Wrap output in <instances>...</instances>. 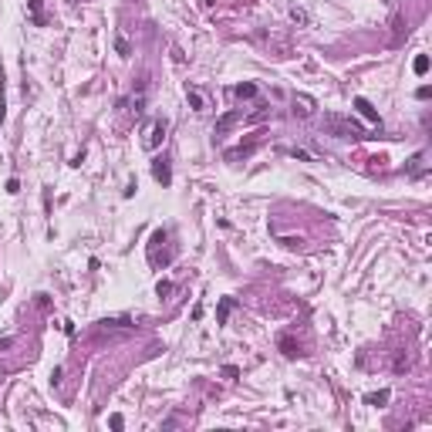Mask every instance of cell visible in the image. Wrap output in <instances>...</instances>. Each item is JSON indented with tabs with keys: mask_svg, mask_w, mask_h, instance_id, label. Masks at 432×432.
<instances>
[{
	"mask_svg": "<svg viewBox=\"0 0 432 432\" xmlns=\"http://www.w3.org/2000/svg\"><path fill=\"white\" fill-rule=\"evenodd\" d=\"M324 132L338 135V139H365V129L351 115H324Z\"/></svg>",
	"mask_w": 432,
	"mask_h": 432,
	"instance_id": "cell-1",
	"label": "cell"
},
{
	"mask_svg": "<svg viewBox=\"0 0 432 432\" xmlns=\"http://www.w3.org/2000/svg\"><path fill=\"white\" fill-rule=\"evenodd\" d=\"M162 139H166V118H155L149 129H145V135H142V145H145V149H159Z\"/></svg>",
	"mask_w": 432,
	"mask_h": 432,
	"instance_id": "cell-2",
	"label": "cell"
},
{
	"mask_svg": "<svg viewBox=\"0 0 432 432\" xmlns=\"http://www.w3.org/2000/svg\"><path fill=\"white\" fill-rule=\"evenodd\" d=\"M152 176H155V183H162V186L172 183V169H169V159H166V155L152 159Z\"/></svg>",
	"mask_w": 432,
	"mask_h": 432,
	"instance_id": "cell-3",
	"label": "cell"
},
{
	"mask_svg": "<svg viewBox=\"0 0 432 432\" xmlns=\"http://www.w3.org/2000/svg\"><path fill=\"white\" fill-rule=\"evenodd\" d=\"M260 142H263V132H257V135H253V139H250L246 145H240V149H230V152H226V162H237V159H246V155H250V152L257 149Z\"/></svg>",
	"mask_w": 432,
	"mask_h": 432,
	"instance_id": "cell-4",
	"label": "cell"
},
{
	"mask_svg": "<svg viewBox=\"0 0 432 432\" xmlns=\"http://www.w3.org/2000/svg\"><path fill=\"white\" fill-rule=\"evenodd\" d=\"M355 108H358V115H361V118H368L375 129H382V118H378V112L372 108V101H368V98H361V95H358V98H355Z\"/></svg>",
	"mask_w": 432,
	"mask_h": 432,
	"instance_id": "cell-5",
	"label": "cell"
},
{
	"mask_svg": "<svg viewBox=\"0 0 432 432\" xmlns=\"http://www.w3.org/2000/svg\"><path fill=\"white\" fill-rule=\"evenodd\" d=\"M311 112H314V98H307V95H294V115L307 118Z\"/></svg>",
	"mask_w": 432,
	"mask_h": 432,
	"instance_id": "cell-6",
	"label": "cell"
},
{
	"mask_svg": "<svg viewBox=\"0 0 432 432\" xmlns=\"http://www.w3.org/2000/svg\"><path fill=\"white\" fill-rule=\"evenodd\" d=\"M422 172H426V152H415L412 159H409V176H412V179H419Z\"/></svg>",
	"mask_w": 432,
	"mask_h": 432,
	"instance_id": "cell-7",
	"label": "cell"
},
{
	"mask_svg": "<svg viewBox=\"0 0 432 432\" xmlns=\"http://www.w3.org/2000/svg\"><path fill=\"white\" fill-rule=\"evenodd\" d=\"M392 27H395V31H392V41H395V44H398V41H402L405 34H409V24H405V17H402V14H395Z\"/></svg>",
	"mask_w": 432,
	"mask_h": 432,
	"instance_id": "cell-8",
	"label": "cell"
},
{
	"mask_svg": "<svg viewBox=\"0 0 432 432\" xmlns=\"http://www.w3.org/2000/svg\"><path fill=\"white\" fill-rule=\"evenodd\" d=\"M392 398V392L388 388H382V392H372V395H365V405H375V409H382L385 402Z\"/></svg>",
	"mask_w": 432,
	"mask_h": 432,
	"instance_id": "cell-9",
	"label": "cell"
},
{
	"mask_svg": "<svg viewBox=\"0 0 432 432\" xmlns=\"http://www.w3.org/2000/svg\"><path fill=\"white\" fill-rule=\"evenodd\" d=\"M159 243H166V230H155V233H152V243H149V260L152 263L159 257Z\"/></svg>",
	"mask_w": 432,
	"mask_h": 432,
	"instance_id": "cell-10",
	"label": "cell"
},
{
	"mask_svg": "<svg viewBox=\"0 0 432 432\" xmlns=\"http://www.w3.org/2000/svg\"><path fill=\"white\" fill-rule=\"evenodd\" d=\"M240 118H243V112H230V115H223V118L216 122V135H223V132L230 129L233 122H240Z\"/></svg>",
	"mask_w": 432,
	"mask_h": 432,
	"instance_id": "cell-11",
	"label": "cell"
},
{
	"mask_svg": "<svg viewBox=\"0 0 432 432\" xmlns=\"http://www.w3.org/2000/svg\"><path fill=\"white\" fill-rule=\"evenodd\" d=\"M233 297H223V301H220V307H216V321H220V324H226V318H230V311H233Z\"/></svg>",
	"mask_w": 432,
	"mask_h": 432,
	"instance_id": "cell-12",
	"label": "cell"
},
{
	"mask_svg": "<svg viewBox=\"0 0 432 432\" xmlns=\"http://www.w3.org/2000/svg\"><path fill=\"white\" fill-rule=\"evenodd\" d=\"M186 98H189V105H192L196 112H206V101H203V95L196 92V88H186Z\"/></svg>",
	"mask_w": 432,
	"mask_h": 432,
	"instance_id": "cell-13",
	"label": "cell"
},
{
	"mask_svg": "<svg viewBox=\"0 0 432 432\" xmlns=\"http://www.w3.org/2000/svg\"><path fill=\"white\" fill-rule=\"evenodd\" d=\"M233 95H237V98H253V95H257V85H253V81H243V85L233 88Z\"/></svg>",
	"mask_w": 432,
	"mask_h": 432,
	"instance_id": "cell-14",
	"label": "cell"
},
{
	"mask_svg": "<svg viewBox=\"0 0 432 432\" xmlns=\"http://www.w3.org/2000/svg\"><path fill=\"white\" fill-rule=\"evenodd\" d=\"M412 71H415V75H426V71H429V54H419V57H415V61H412Z\"/></svg>",
	"mask_w": 432,
	"mask_h": 432,
	"instance_id": "cell-15",
	"label": "cell"
},
{
	"mask_svg": "<svg viewBox=\"0 0 432 432\" xmlns=\"http://www.w3.org/2000/svg\"><path fill=\"white\" fill-rule=\"evenodd\" d=\"M281 351H284L287 358H297V355H301V351H297V344H294L290 338H281Z\"/></svg>",
	"mask_w": 432,
	"mask_h": 432,
	"instance_id": "cell-16",
	"label": "cell"
},
{
	"mask_svg": "<svg viewBox=\"0 0 432 432\" xmlns=\"http://www.w3.org/2000/svg\"><path fill=\"white\" fill-rule=\"evenodd\" d=\"M395 372H398V375H402V372H409V355H405V351H398V355H395Z\"/></svg>",
	"mask_w": 432,
	"mask_h": 432,
	"instance_id": "cell-17",
	"label": "cell"
},
{
	"mask_svg": "<svg viewBox=\"0 0 432 432\" xmlns=\"http://www.w3.org/2000/svg\"><path fill=\"white\" fill-rule=\"evenodd\" d=\"M27 7H31V17H34V24H44V17H41V0H31V3H27Z\"/></svg>",
	"mask_w": 432,
	"mask_h": 432,
	"instance_id": "cell-18",
	"label": "cell"
},
{
	"mask_svg": "<svg viewBox=\"0 0 432 432\" xmlns=\"http://www.w3.org/2000/svg\"><path fill=\"white\" fill-rule=\"evenodd\" d=\"M155 294H159V297L172 294V281H159V284H155Z\"/></svg>",
	"mask_w": 432,
	"mask_h": 432,
	"instance_id": "cell-19",
	"label": "cell"
},
{
	"mask_svg": "<svg viewBox=\"0 0 432 432\" xmlns=\"http://www.w3.org/2000/svg\"><path fill=\"white\" fill-rule=\"evenodd\" d=\"M290 20L294 24H307V14H304L301 7H290Z\"/></svg>",
	"mask_w": 432,
	"mask_h": 432,
	"instance_id": "cell-20",
	"label": "cell"
},
{
	"mask_svg": "<svg viewBox=\"0 0 432 432\" xmlns=\"http://www.w3.org/2000/svg\"><path fill=\"white\" fill-rule=\"evenodd\" d=\"M101 324H112V328H132V324H129V318H105Z\"/></svg>",
	"mask_w": 432,
	"mask_h": 432,
	"instance_id": "cell-21",
	"label": "cell"
},
{
	"mask_svg": "<svg viewBox=\"0 0 432 432\" xmlns=\"http://www.w3.org/2000/svg\"><path fill=\"white\" fill-rule=\"evenodd\" d=\"M3 118H7V98H3V81H0V125H3Z\"/></svg>",
	"mask_w": 432,
	"mask_h": 432,
	"instance_id": "cell-22",
	"label": "cell"
},
{
	"mask_svg": "<svg viewBox=\"0 0 432 432\" xmlns=\"http://www.w3.org/2000/svg\"><path fill=\"white\" fill-rule=\"evenodd\" d=\"M115 48H118V54H122V57H129V41H125V38L115 41Z\"/></svg>",
	"mask_w": 432,
	"mask_h": 432,
	"instance_id": "cell-23",
	"label": "cell"
},
{
	"mask_svg": "<svg viewBox=\"0 0 432 432\" xmlns=\"http://www.w3.org/2000/svg\"><path fill=\"white\" fill-rule=\"evenodd\" d=\"M223 375H226V378H237V375H240V368H237V365H226Z\"/></svg>",
	"mask_w": 432,
	"mask_h": 432,
	"instance_id": "cell-24",
	"label": "cell"
},
{
	"mask_svg": "<svg viewBox=\"0 0 432 432\" xmlns=\"http://www.w3.org/2000/svg\"><path fill=\"white\" fill-rule=\"evenodd\" d=\"M429 95H432V88H429V85H422V88H419V92H415V98H422V101H426V98H429Z\"/></svg>",
	"mask_w": 432,
	"mask_h": 432,
	"instance_id": "cell-25",
	"label": "cell"
},
{
	"mask_svg": "<svg viewBox=\"0 0 432 432\" xmlns=\"http://www.w3.org/2000/svg\"><path fill=\"white\" fill-rule=\"evenodd\" d=\"M108 422H112V429H122V426H125V419H122V415H112Z\"/></svg>",
	"mask_w": 432,
	"mask_h": 432,
	"instance_id": "cell-26",
	"label": "cell"
},
{
	"mask_svg": "<svg viewBox=\"0 0 432 432\" xmlns=\"http://www.w3.org/2000/svg\"><path fill=\"white\" fill-rule=\"evenodd\" d=\"M7 192H20V183H17V179H7Z\"/></svg>",
	"mask_w": 432,
	"mask_h": 432,
	"instance_id": "cell-27",
	"label": "cell"
}]
</instances>
